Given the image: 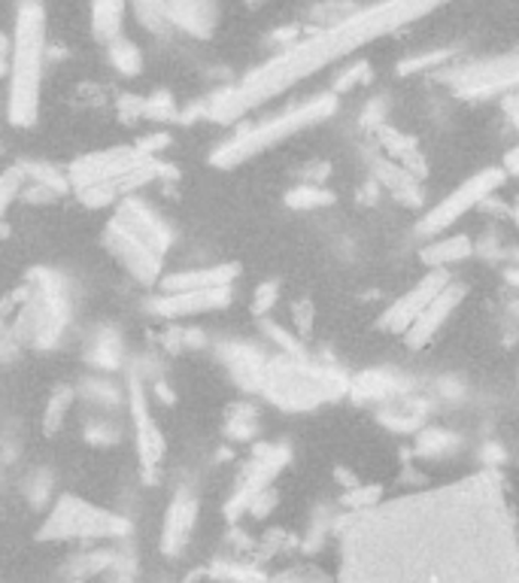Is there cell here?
Masks as SVG:
<instances>
[{
	"label": "cell",
	"instance_id": "1",
	"mask_svg": "<svg viewBox=\"0 0 519 583\" xmlns=\"http://www.w3.org/2000/svg\"><path fill=\"white\" fill-rule=\"evenodd\" d=\"M338 535L341 583H519V520L495 468L355 508Z\"/></svg>",
	"mask_w": 519,
	"mask_h": 583
},
{
	"label": "cell",
	"instance_id": "2",
	"mask_svg": "<svg viewBox=\"0 0 519 583\" xmlns=\"http://www.w3.org/2000/svg\"><path fill=\"white\" fill-rule=\"evenodd\" d=\"M440 0H382L368 10H355L338 25L316 31L314 37L286 46L280 55H273L268 65L256 68L244 82L213 95L207 104L194 109L191 116H207L213 123H237L249 109L261 107L273 95H283L295 82L307 80L319 68L334 65L343 55L355 53L358 46L377 40L382 34L408 25L420 15L432 13Z\"/></svg>",
	"mask_w": 519,
	"mask_h": 583
},
{
	"label": "cell",
	"instance_id": "3",
	"mask_svg": "<svg viewBox=\"0 0 519 583\" xmlns=\"http://www.w3.org/2000/svg\"><path fill=\"white\" fill-rule=\"evenodd\" d=\"M10 40H13V53H10V77H7V123L13 128H31L40 119L43 70L49 58L43 0H19Z\"/></svg>",
	"mask_w": 519,
	"mask_h": 583
},
{
	"label": "cell",
	"instance_id": "4",
	"mask_svg": "<svg viewBox=\"0 0 519 583\" xmlns=\"http://www.w3.org/2000/svg\"><path fill=\"white\" fill-rule=\"evenodd\" d=\"M170 241L174 234L167 222L137 195L116 203V213L104 229V246L109 256L143 285L162 283L164 256L170 249Z\"/></svg>",
	"mask_w": 519,
	"mask_h": 583
},
{
	"label": "cell",
	"instance_id": "5",
	"mask_svg": "<svg viewBox=\"0 0 519 583\" xmlns=\"http://www.w3.org/2000/svg\"><path fill=\"white\" fill-rule=\"evenodd\" d=\"M15 301L19 307L10 319V338L15 347L52 350L70 326V295L64 277L49 268H34Z\"/></svg>",
	"mask_w": 519,
	"mask_h": 583
},
{
	"label": "cell",
	"instance_id": "6",
	"mask_svg": "<svg viewBox=\"0 0 519 583\" xmlns=\"http://www.w3.org/2000/svg\"><path fill=\"white\" fill-rule=\"evenodd\" d=\"M346 393L350 381L341 371L310 362L307 355L280 353L268 359L261 395L286 413H307L328 401H338Z\"/></svg>",
	"mask_w": 519,
	"mask_h": 583
},
{
	"label": "cell",
	"instance_id": "7",
	"mask_svg": "<svg viewBox=\"0 0 519 583\" xmlns=\"http://www.w3.org/2000/svg\"><path fill=\"white\" fill-rule=\"evenodd\" d=\"M334 109H338V95L334 92H328V95H316L310 101H304V104H295V107L283 109V113H276L271 119H264V123L256 125H244L237 135H232L225 143H219L213 155H210V162L222 167V171H228V167H237V164L249 162V159H256L261 152H268L276 143H283L288 137H295L304 128H310L316 123H326L328 116H334Z\"/></svg>",
	"mask_w": 519,
	"mask_h": 583
},
{
	"label": "cell",
	"instance_id": "8",
	"mask_svg": "<svg viewBox=\"0 0 519 583\" xmlns=\"http://www.w3.org/2000/svg\"><path fill=\"white\" fill-rule=\"evenodd\" d=\"M131 523L122 514L85 502L80 495H61L43 520L40 541H104V538H125Z\"/></svg>",
	"mask_w": 519,
	"mask_h": 583
},
{
	"label": "cell",
	"instance_id": "9",
	"mask_svg": "<svg viewBox=\"0 0 519 583\" xmlns=\"http://www.w3.org/2000/svg\"><path fill=\"white\" fill-rule=\"evenodd\" d=\"M444 82L456 95L468 97V101L514 95L519 89V53L480 58L464 68H452L444 73Z\"/></svg>",
	"mask_w": 519,
	"mask_h": 583
},
{
	"label": "cell",
	"instance_id": "10",
	"mask_svg": "<svg viewBox=\"0 0 519 583\" xmlns=\"http://www.w3.org/2000/svg\"><path fill=\"white\" fill-rule=\"evenodd\" d=\"M505 171L502 167H483L477 171L471 179H464L462 186H456V189L444 198V201H437L423 219H420V225H416V234H423V237H437V234H444V231L456 225L459 219L468 213V210H474L477 203H483L489 195L505 186Z\"/></svg>",
	"mask_w": 519,
	"mask_h": 583
},
{
	"label": "cell",
	"instance_id": "11",
	"mask_svg": "<svg viewBox=\"0 0 519 583\" xmlns=\"http://www.w3.org/2000/svg\"><path fill=\"white\" fill-rule=\"evenodd\" d=\"M288 459H292V453H288L286 444H261V447H256L252 459L246 462V468L237 477V483H234L232 499L225 502V514L232 520L246 514L249 504L256 502L261 492L273 489L271 483L286 468Z\"/></svg>",
	"mask_w": 519,
	"mask_h": 583
},
{
	"label": "cell",
	"instance_id": "12",
	"mask_svg": "<svg viewBox=\"0 0 519 583\" xmlns=\"http://www.w3.org/2000/svg\"><path fill=\"white\" fill-rule=\"evenodd\" d=\"M128 410H131V429H134V447L140 468L143 471H155L162 465L164 453H167V441H164V432L158 429L155 417H152L150 393H146V383H143V377L137 371L128 374Z\"/></svg>",
	"mask_w": 519,
	"mask_h": 583
},
{
	"label": "cell",
	"instance_id": "13",
	"mask_svg": "<svg viewBox=\"0 0 519 583\" xmlns=\"http://www.w3.org/2000/svg\"><path fill=\"white\" fill-rule=\"evenodd\" d=\"M450 283V273L447 271H428L423 280L410 285L408 292L398 301H392L380 316V328L392 331V335H408V328L423 316V311L432 304V301L447 289Z\"/></svg>",
	"mask_w": 519,
	"mask_h": 583
},
{
	"label": "cell",
	"instance_id": "14",
	"mask_svg": "<svg viewBox=\"0 0 519 583\" xmlns=\"http://www.w3.org/2000/svg\"><path fill=\"white\" fill-rule=\"evenodd\" d=\"M232 304V285L222 289H198V292H158L150 301V311L158 319H189L201 313L222 311Z\"/></svg>",
	"mask_w": 519,
	"mask_h": 583
},
{
	"label": "cell",
	"instance_id": "15",
	"mask_svg": "<svg viewBox=\"0 0 519 583\" xmlns=\"http://www.w3.org/2000/svg\"><path fill=\"white\" fill-rule=\"evenodd\" d=\"M222 365L244 393H259L264 386V371H268V355L261 353L259 347L246 343V340H228L216 347Z\"/></svg>",
	"mask_w": 519,
	"mask_h": 583
},
{
	"label": "cell",
	"instance_id": "16",
	"mask_svg": "<svg viewBox=\"0 0 519 583\" xmlns=\"http://www.w3.org/2000/svg\"><path fill=\"white\" fill-rule=\"evenodd\" d=\"M198 523V495L191 489H177L167 504V514L162 523V553L164 557H179L189 544L191 532Z\"/></svg>",
	"mask_w": 519,
	"mask_h": 583
},
{
	"label": "cell",
	"instance_id": "17",
	"mask_svg": "<svg viewBox=\"0 0 519 583\" xmlns=\"http://www.w3.org/2000/svg\"><path fill=\"white\" fill-rule=\"evenodd\" d=\"M462 301H464V285L452 283L450 280L447 289H444V292H440V295H437V299L425 307L423 316H420V319L408 328V335H404V338H408L410 350H420V347H425L428 340L435 338L437 331L450 323V316L456 313V307H459Z\"/></svg>",
	"mask_w": 519,
	"mask_h": 583
},
{
	"label": "cell",
	"instance_id": "18",
	"mask_svg": "<svg viewBox=\"0 0 519 583\" xmlns=\"http://www.w3.org/2000/svg\"><path fill=\"white\" fill-rule=\"evenodd\" d=\"M410 393V381L404 374L386 371V368H374V371H362L358 377L350 381V398L358 405H382V401H396Z\"/></svg>",
	"mask_w": 519,
	"mask_h": 583
},
{
	"label": "cell",
	"instance_id": "19",
	"mask_svg": "<svg viewBox=\"0 0 519 583\" xmlns=\"http://www.w3.org/2000/svg\"><path fill=\"white\" fill-rule=\"evenodd\" d=\"M237 280L234 265H210V268H191L162 277L158 289L162 292H198V289H222Z\"/></svg>",
	"mask_w": 519,
	"mask_h": 583
},
{
	"label": "cell",
	"instance_id": "20",
	"mask_svg": "<svg viewBox=\"0 0 519 583\" xmlns=\"http://www.w3.org/2000/svg\"><path fill=\"white\" fill-rule=\"evenodd\" d=\"M170 22L191 37H210L219 22V0H170Z\"/></svg>",
	"mask_w": 519,
	"mask_h": 583
},
{
	"label": "cell",
	"instance_id": "21",
	"mask_svg": "<svg viewBox=\"0 0 519 583\" xmlns=\"http://www.w3.org/2000/svg\"><path fill=\"white\" fill-rule=\"evenodd\" d=\"M474 253V244L471 237L464 234H456V237H435L420 249V261L428 265L432 271H447L450 265H459L464 258H471Z\"/></svg>",
	"mask_w": 519,
	"mask_h": 583
},
{
	"label": "cell",
	"instance_id": "22",
	"mask_svg": "<svg viewBox=\"0 0 519 583\" xmlns=\"http://www.w3.org/2000/svg\"><path fill=\"white\" fill-rule=\"evenodd\" d=\"M377 183L382 189L389 191L396 201L408 203V207H416L423 201V186H420V177H413L410 171H404L401 164H396L392 159L377 164Z\"/></svg>",
	"mask_w": 519,
	"mask_h": 583
},
{
	"label": "cell",
	"instance_id": "23",
	"mask_svg": "<svg viewBox=\"0 0 519 583\" xmlns=\"http://www.w3.org/2000/svg\"><path fill=\"white\" fill-rule=\"evenodd\" d=\"M128 0H92V34L104 46L122 37L125 15H128Z\"/></svg>",
	"mask_w": 519,
	"mask_h": 583
},
{
	"label": "cell",
	"instance_id": "24",
	"mask_svg": "<svg viewBox=\"0 0 519 583\" xmlns=\"http://www.w3.org/2000/svg\"><path fill=\"white\" fill-rule=\"evenodd\" d=\"M116 562V557L109 550H92V553H80V557L68 559L61 565V578L68 583H85L92 581L95 574H101L104 569H109Z\"/></svg>",
	"mask_w": 519,
	"mask_h": 583
},
{
	"label": "cell",
	"instance_id": "25",
	"mask_svg": "<svg viewBox=\"0 0 519 583\" xmlns=\"http://www.w3.org/2000/svg\"><path fill=\"white\" fill-rule=\"evenodd\" d=\"M462 444V438L456 432H447V429H420L416 432V456L420 459H444V456H452Z\"/></svg>",
	"mask_w": 519,
	"mask_h": 583
},
{
	"label": "cell",
	"instance_id": "26",
	"mask_svg": "<svg viewBox=\"0 0 519 583\" xmlns=\"http://www.w3.org/2000/svg\"><path fill=\"white\" fill-rule=\"evenodd\" d=\"M89 362L95 368H104V371H116L122 365V343H119V335L109 331V328H101L92 343H89Z\"/></svg>",
	"mask_w": 519,
	"mask_h": 583
},
{
	"label": "cell",
	"instance_id": "27",
	"mask_svg": "<svg viewBox=\"0 0 519 583\" xmlns=\"http://www.w3.org/2000/svg\"><path fill=\"white\" fill-rule=\"evenodd\" d=\"M131 10L140 19V25L152 31V34H167L174 31L170 22V0H128Z\"/></svg>",
	"mask_w": 519,
	"mask_h": 583
},
{
	"label": "cell",
	"instance_id": "28",
	"mask_svg": "<svg viewBox=\"0 0 519 583\" xmlns=\"http://www.w3.org/2000/svg\"><path fill=\"white\" fill-rule=\"evenodd\" d=\"M107 58H109V68L119 70L122 77H137L140 70H143V53H140V46L134 40H128V37H119V40L107 43Z\"/></svg>",
	"mask_w": 519,
	"mask_h": 583
},
{
	"label": "cell",
	"instance_id": "29",
	"mask_svg": "<svg viewBox=\"0 0 519 583\" xmlns=\"http://www.w3.org/2000/svg\"><path fill=\"white\" fill-rule=\"evenodd\" d=\"M380 422L392 432H420L425 422V405H398V410H380Z\"/></svg>",
	"mask_w": 519,
	"mask_h": 583
},
{
	"label": "cell",
	"instance_id": "30",
	"mask_svg": "<svg viewBox=\"0 0 519 583\" xmlns=\"http://www.w3.org/2000/svg\"><path fill=\"white\" fill-rule=\"evenodd\" d=\"M286 203L292 210H319L334 203V195L326 186H316V183H300L295 189L286 191Z\"/></svg>",
	"mask_w": 519,
	"mask_h": 583
},
{
	"label": "cell",
	"instance_id": "31",
	"mask_svg": "<svg viewBox=\"0 0 519 583\" xmlns=\"http://www.w3.org/2000/svg\"><path fill=\"white\" fill-rule=\"evenodd\" d=\"M225 432L234 441H252L259 432V417H256V407L249 405H234L228 410V420H225Z\"/></svg>",
	"mask_w": 519,
	"mask_h": 583
},
{
	"label": "cell",
	"instance_id": "32",
	"mask_svg": "<svg viewBox=\"0 0 519 583\" xmlns=\"http://www.w3.org/2000/svg\"><path fill=\"white\" fill-rule=\"evenodd\" d=\"M73 389L70 386H58L49 398H46V413H43V429L46 432H58L61 422L68 417L70 405H73Z\"/></svg>",
	"mask_w": 519,
	"mask_h": 583
},
{
	"label": "cell",
	"instance_id": "33",
	"mask_svg": "<svg viewBox=\"0 0 519 583\" xmlns=\"http://www.w3.org/2000/svg\"><path fill=\"white\" fill-rule=\"evenodd\" d=\"M143 119L152 123H177L179 107L170 92H155V95L143 97Z\"/></svg>",
	"mask_w": 519,
	"mask_h": 583
},
{
	"label": "cell",
	"instance_id": "34",
	"mask_svg": "<svg viewBox=\"0 0 519 583\" xmlns=\"http://www.w3.org/2000/svg\"><path fill=\"white\" fill-rule=\"evenodd\" d=\"M25 171H22V164L19 167H7L3 174H0V219L3 213L10 210V203L15 198H22V191H25Z\"/></svg>",
	"mask_w": 519,
	"mask_h": 583
},
{
	"label": "cell",
	"instance_id": "35",
	"mask_svg": "<svg viewBox=\"0 0 519 583\" xmlns=\"http://www.w3.org/2000/svg\"><path fill=\"white\" fill-rule=\"evenodd\" d=\"M268 583H331V578L322 569H316V565H292V569L273 574Z\"/></svg>",
	"mask_w": 519,
	"mask_h": 583
},
{
	"label": "cell",
	"instance_id": "36",
	"mask_svg": "<svg viewBox=\"0 0 519 583\" xmlns=\"http://www.w3.org/2000/svg\"><path fill=\"white\" fill-rule=\"evenodd\" d=\"M450 55H452V49H437V53H428V55H413V58H408V61H401L398 70H401V73H432V70L440 68Z\"/></svg>",
	"mask_w": 519,
	"mask_h": 583
},
{
	"label": "cell",
	"instance_id": "37",
	"mask_svg": "<svg viewBox=\"0 0 519 583\" xmlns=\"http://www.w3.org/2000/svg\"><path fill=\"white\" fill-rule=\"evenodd\" d=\"M370 80V65L368 61H355L350 68L343 70L341 77L334 80V95H343V92H353L355 85Z\"/></svg>",
	"mask_w": 519,
	"mask_h": 583
},
{
	"label": "cell",
	"instance_id": "38",
	"mask_svg": "<svg viewBox=\"0 0 519 583\" xmlns=\"http://www.w3.org/2000/svg\"><path fill=\"white\" fill-rule=\"evenodd\" d=\"M85 438H89V444H97V447H109V444H116L119 441V425L113 420H104V417H97L89 429H85Z\"/></svg>",
	"mask_w": 519,
	"mask_h": 583
},
{
	"label": "cell",
	"instance_id": "39",
	"mask_svg": "<svg viewBox=\"0 0 519 583\" xmlns=\"http://www.w3.org/2000/svg\"><path fill=\"white\" fill-rule=\"evenodd\" d=\"M280 299V285L276 283H261L256 292H252V313L256 316H268L273 311V304Z\"/></svg>",
	"mask_w": 519,
	"mask_h": 583
},
{
	"label": "cell",
	"instance_id": "40",
	"mask_svg": "<svg viewBox=\"0 0 519 583\" xmlns=\"http://www.w3.org/2000/svg\"><path fill=\"white\" fill-rule=\"evenodd\" d=\"M170 143V135H164V131H158V135H150V137H143L140 143H137V150L143 152L146 159H158V152L164 150Z\"/></svg>",
	"mask_w": 519,
	"mask_h": 583
},
{
	"label": "cell",
	"instance_id": "41",
	"mask_svg": "<svg viewBox=\"0 0 519 583\" xmlns=\"http://www.w3.org/2000/svg\"><path fill=\"white\" fill-rule=\"evenodd\" d=\"M295 326H298L300 335H310V328H314V304L310 301L295 304Z\"/></svg>",
	"mask_w": 519,
	"mask_h": 583
},
{
	"label": "cell",
	"instance_id": "42",
	"mask_svg": "<svg viewBox=\"0 0 519 583\" xmlns=\"http://www.w3.org/2000/svg\"><path fill=\"white\" fill-rule=\"evenodd\" d=\"M502 113L507 116V123H510V128H514V131L519 135V92L502 97Z\"/></svg>",
	"mask_w": 519,
	"mask_h": 583
},
{
	"label": "cell",
	"instance_id": "43",
	"mask_svg": "<svg viewBox=\"0 0 519 583\" xmlns=\"http://www.w3.org/2000/svg\"><path fill=\"white\" fill-rule=\"evenodd\" d=\"M10 53H13V40L0 31V82L10 77Z\"/></svg>",
	"mask_w": 519,
	"mask_h": 583
},
{
	"label": "cell",
	"instance_id": "44",
	"mask_svg": "<svg viewBox=\"0 0 519 583\" xmlns=\"http://www.w3.org/2000/svg\"><path fill=\"white\" fill-rule=\"evenodd\" d=\"M502 171L505 177H519V147H510L502 159Z\"/></svg>",
	"mask_w": 519,
	"mask_h": 583
},
{
	"label": "cell",
	"instance_id": "45",
	"mask_svg": "<svg viewBox=\"0 0 519 583\" xmlns=\"http://www.w3.org/2000/svg\"><path fill=\"white\" fill-rule=\"evenodd\" d=\"M483 462H486V465H498V462H505V453H502L498 444H489V447L483 450Z\"/></svg>",
	"mask_w": 519,
	"mask_h": 583
},
{
	"label": "cell",
	"instance_id": "46",
	"mask_svg": "<svg viewBox=\"0 0 519 583\" xmlns=\"http://www.w3.org/2000/svg\"><path fill=\"white\" fill-rule=\"evenodd\" d=\"M507 277V283H514V285H519V271H514V268H510V271L505 273Z\"/></svg>",
	"mask_w": 519,
	"mask_h": 583
},
{
	"label": "cell",
	"instance_id": "47",
	"mask_svg": "<svg viewBox=\"0 0 519 583\" xmlns=\"http://www.w3.org/2000/svg\"><path fill=\"white\" fill-rule=\"evenodd\" d=\"M249 7H259V3H264V0H246Z\"/></svg>",
	"mask_w": 519,
	"mask_h": 583
},
{
	"label": "cell",
	"instance_id": "48",
	"mask_svg": "<svg viewBox=\"0 0 519 583\" xmlns=\"http://www.w3.org/2000/svg\"><path fill=\"white\" fill-rule=\"evenodd\" d=\"M517 225H519V207H517Z\"/></svg>",
	"mask_w": 519,
	"mask_h": 583
}]
</instances>
